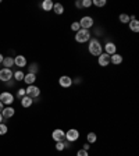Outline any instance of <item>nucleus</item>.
Segmentation results:
<instances>
[{
	"instance_id": "18",
	"label": "nucleus",
	"mask_w": 139,
	"mask_h": 156,
	"mask_svg": "<svg viewBox=\"0 0 139 156\" xmlns=\"http://www.w3.org/2000/svg\"><path fill=\"white\" fill-rule=\"evenodd\" d=\"M40 7H42L43 11H52L53 10V2L52 0H43L40 3Z\"/></svg>"
},
{
	"instance_id": "28",
	"label": "nucleus",
	"mask_w": 139,
	"mask_h": 156,
	"mask_svg": "<svg viewBox=\"0 0 139 156\" xmlns=\"http://www.w3.org/2000/svg\"><path fill=\"white\" fill-rule=\"evenodd\" d=\"M7 131H9V127L4 123H0V135H6Z\"/></svg>"
},
{
	"instance_id": "1",
	"label": "nucleus",
	"mask_w": 139,
	"mask_h": 156,
	"mask_svg": "<svg viewBox=\"0 0 139 156\" xmlns=\"http://www.w3.org/2000/svg\"><path fill=\"white\" fill-rule=\"evenodd\" d=\"M88 52L91 53L92 56H99L103 53V45L100 43V41L97 38H91L89 39V42H88Z\"/></svg>"
},
{
	"instance_id": "26",
	"label": "nucleus",
	"mask_w": 139,
	"mask_h": 156,
	"mask_svg": "<svg viewBox=\"0 0 139 156\" xmlns=\"http://www.w3.org/2000/svg\"><path fill=\"white\" fill-rule=\"evenodd\" d=\"M56 149L58 151V152H61V151L65 149V145H64V141H58V142H56Z\"/></svg>"
},
{
	"instance_id": "3",
	"label": "nucleus",
	"mask_w": 139,
	"mask_h": 156,
	"mask_svg": "<svg viewBox=\"0 0 139 156\" xmlns=\"http://www.w3.org/2000/svg\"><path fill=\"white\" fill-rule=\"evenodd\" d=\"M79 131L77 130V128H70L68 131H65V141H68L70 144L72 142H77L78 140H79Z\"/></svg>"
},
{
	"instance_id": "8",
	"label": "nucleus",
	"mask_w": 139,
	"mask_h": 156,
	"mask_svg": "<svg viewBox=\"0 0 139 156\" xmlns=\"http://www.w3.org/2000/svg\"><path fill=\"white\" fill-rule=\"evenodd\" d=\"M103 50L106 55L111 56V55H114V53H117V45L114 42H111V41H109V42H106L103 45Z\"/></svg>"
},
{
	"instance_id": "17",
	"label": "nucleus",
	"mask_w": 139,
	"mask_h": 156,
	"mask_svg": "<svg viewBox=\"0 0 139 156\" xmlns=\"http://www.w3.org/2000/svg\"><path fill=\"white\" fill-rule=\"evenodd\" d=\"M3 67L4 68H11L14 66V57H11V56H6V57L3 58Z\"/></svg>"
},
{
	"instance_id": "21",
	"label": "nucleus",
	"mask_w": 139,
	"mask_h": 156,
	"mask_svg": "<svg viewBox=\"0 0 139 156\" xmlns=\"http://www.w3.org/2000/svg\"><path fill=\"white\" fill-rule=\"evenodd\" d=\"M28 73H31V74H38L39 73V64L38 63H31V64H29V67H28Z\"/></svg>"
},
{
	"instance_id": "12",
	"label": "nucleus",
	"mask_w": 139,
	"mask_h": 156,
	"mask_svg": "<svg viewBox=\"0 0 139 156\" xmlns=\"http://www.w3.org/2000/svg\"><path fill=\"white\" fill-rule=\"evenodd\" d=\"M28 64V62H26V57L23 55H17L16 57H14V66H17V67H19V70L23 67H25V66Z\"/></svg>"
},
{
	"instance_id": "13",
	"label": "nucleus",
	"mask_w": 139,
	"mask_h": 156,
	"mask_svg": "<svg viewBox=\"0 0 139 156\" xmlns=\"http://www.w3.org/2000/svg\"><path fill=\"white\" fill-rule=\"evenodd\" d=\"M97 63H99L100 67H107V66L110 64V56L106 55V53L103 52L99 57H97Z\"/></svg>"
},
{
	"instance_id": "7",
	"label": "nucleus",
	"mask_w": 139,
	"mask_h": 156,
	"mask_svg": "<svg viewBox=\"0 0 139 156\" xmlns=\"http://www.w3.org/2000/svg\"><path fill=\"white\" fill-rule=\"evenodd\" d=\"M25 92H26V95H28L29 98L36 99V98H39V95H40V88L36 87L35 84H33V85H28V87L25 88Z\"/></svg>"
},
{
	"instance_id": "33",
	"label": "nucleus",
	"mask_w": 139,
	"mask_h": 156,
	"mask_svg": "<svg viewBox=\"0 0 139 156\" xmlns=\"http://www.w3.org/2000/svg\"><path fill=\"white\" fill-rule=\"evenodd\" d=\"M89 148H91V144H88V142H85L82 145V149H85V151H89Z\"/></svg>"
},
{
	"instance_id": "10",
	"label": "nucleus",
	"mask_w": 139,
	"mask_h": 156,
	"mask_svg": "<svg viewBox=\"0 0 139 156\" xmlns=\"http://www.w3.org/2000/svg\"><path fill=\"white\" fill-rule=\"evenodd\" d=\"M58 85L61 88H70L72 87V78L70 75H61L58 78Z\"/></svg>"
},
{
	"instance_id": "39",
	"label": "nucleus",
	"mask_w": 139,
	"mask_h": 156,
	"mask_svg": "<svg viewBox=\"0 0 139 156\" xmlns=\"http://www.w3.org/2000/svg\"><path fill=\"white\" fill-rule=\"evenodd\" d=\"M0 3H2V0H0Z\"/></svg>"
},
{
	"instance_id": "34",
	"label": "nucleus",
	"mask_w": 139,
	"mask_h": 156,
	"mask_svg": "<svg viewBox=\"0 0 139 156\" xmlns=\"http://www.w3.org/2000/svg\"><path fill=\"white\" fill-rule=\"evenodd\" d=\"M75 7H77V9H82V2H79V0L75 2Z\"/></svg>"
},
{
	"instance_id": "30",
	"label": "nucleus",
	"mask_w": 139,
	"mask_h": 156,
	"mask_svg": "<svg viewBox=\"0 0 139 156\" xmlns=\"http://www.w3.org/2000/svg\"><path fill=\"white\" fill-rule=\"evenodd\" d=\"M92 6V0H82V9H88V7Z\"/></svg>"
},
{
	"instance_id": "32",
	"label": "nucleus",
	"mask_w": 139,
	"mask_h": 156,
	"mask_svg": "<svg viewBox=\"0 0 139 156\" xmlns=\"http://www.w3.org/2000/svg\"><path fill=\"white\" fill-rule=\"evenodd\" d=\"M6 84H7V87L13 88L14 85H16V81H14V80H10V81H9V82H6Z\"/></svg>"
},
{
	"instance_id": "14",
	"label": "nucleus",
	"mask_w": 139,
	"mask_h": 156,
	"mask_svg": "<svg viewBox=\"0 0 139 156\" xmlns=\"http://www.w3.org/2000/svg\"><path fill=\"white\" fill-rule=\"evenodd\" d=\"M123 56L120 55V53H114V55H111L110 56V63L111 64H114V66H120L121 63H123Z\"/></svg>"
},
{
	"instance_id": "22",
	"label": "nucleus",
	"mask_w": 139,
	"mask_h": 156,
	"mask_svg": "<svg viewBox=\"0 0 139 156\" xmlns=\"http://www.w3.org/2000/svg\"><path fill=\"white\" fill-rule=\"evenodd\" d=\"M24 77H25V74H24L21 70H17V71H14V74H13L14 81H24Z\"/></svg>"
},
{
	"instance_id": "24",
	"label": "nucleus",
	"mask_w": 139,
	"mask_h": 156,
	"mask_svg": "<svg viewBox=\"0 0 139 156\" xmlns=\"http://www.w3.org/2000/svg\"><path fill=\"white\" fill-rule=\"evenodd\" d=\"M118 21H120L121 24H128L130 23V16H128V14H120V16H118Z\"/></svg>"
},
{
	"instance_id": "31",
	"label": "nucleus",
	"mask_w": 139,
	"mask_h": 156,
	"mask_svg": "<svg viewBox=\"0 0 139 156\" xmlns=\"http://www.w3.org/2000/svg\"><path fill=\"white\" fill-rule=\"evenodd\" d=\"M77 156H89V152L85 149H79L77 151Z\"/></svg>"
},
{
	"instance_id": "37",
	"label": "nucleus",
	"mask_w": 139,
	"mask_h": 156,
	"mask_svg": "<svg viewBox=\"0 0 139 156\" xmlns=\"http://www.w3.org/2000/svg\"><path fill=\"white\" fill-rule=\"evenodd\" d=\"M3 109H4V105H3V103H2V102H0V112L3 110Z\"/></svg>"
},
{
	"instance_id": "15",
	"label": "nucleus",
	"mask_w": 139,
	"mask_h": 156,
	"mask_svg": "<svg viewBox=\"0 0 139 156\" xmlns=\"http://www.w3.org/2000/svg\"><path fill=\"white\" fill-rule=\"evenodd\" d=\"M32 103H33V99L32 98H29L28 95H25L24 98H21V106L25 107V109L26 107H31L32 106Z\"/></svg>"
},
{
	"instance_id": "27",
	"label": "nucleus",
	"mask_w": 139,
	"mask_h": 156,
	"mask_svg": "<svg viewBox=\"0 0 139 156\" xmlns=\"http://www.w3.org/2000/svg\"><path fill=\"white\" fill-rule=\"evenodd\" d=\"M71 31H74V32H78L79 29H81V25H79V23L78 21H74V23H71Z\"/></svg>"
},
{
	"instance_id": "38",
	"label": "nucleus",
	"mask_w": 139,
	"mask_h": 156,
	"mask_svg": "<svg viewBox=\"0 0 139 156\" xmlns=\"http://www.w3.org/2000/svg\"><path fill=\"white\" fill-rule=\"evenodd\" d=\"M4 121V119H3V116H2V113H0V123H3Z\"/></svg>"
},
{
	"instance_id": "36",
	"label": "nucleus",
	"mask_w": 139,
	"mask_h": 156,
	"mask_svg": "<svg viewBox=\"0 0 139 156\" xmlns=\"http://www.w3.org/2000/svg\"><path fill=\"white\" fill-rule=\"evenodd\" d=\"M3 58H4V56L2 55V53H0V64H2V63H3Z\"/></svg>"
},
{
	"instance_id": "35",
	"label": "nucleus",
	"mask_w": 139,
	"mask_h": 156,
	"mask_svg": "<svg viewBox=\"0 0 139 156\" xmlns=\"http://www.w3.org/2000/svg\"><path fill=\"white\" fill-rule=\"evenodd\" d=\"M74 82H75V84H81V82H82V78H81V77H78L77 80H75V81L72 80V84H74Z\"/></svg>"
},
{
	"instance_id": "6",
	"label": "nucleus",
	"mask_w": 139,
	"mask_h": 156,
	"mask_svg": "<svg viewBox=\"0 0 139 156\" xmlns=\"http://www.w3.org/2000/svg\"><path fill=\"white\" fill-rule=\"evenodd\" d=\"M13 74L14 71L11 68H2L0 70V81L2 82H9L10 80H13Z\"/></svg>"
},
{
	"instance_id": "2",
	"label": "nucleus",
	"mask_w": 139,
	"mask_h": 156,
	"mask_svg": "<svg viewBox=\"0 0 139 156\" xmlns=\"http://www.w3.org/2000/svg\"><path fill=\"white\" fill-rule=\"evenodd\" d=\"M92 38V34L89 29H79L78 32H75V42L77 43H86L89 42V39Z\"/></svg>"
},
{
	"instance_id": "9",
	"label": "nucleus",
	"mask_w": 139,
	"mask_h": 156,
	"mask_svg": "<svg viewBox=\"0 0 139 156\" xmlns=\"http://www.w3.org/2000/svg\"><path fill=\"white\" fill-rule=\"evenodd\" d=\"M52 140L54 141V142H58V141H64V140H65V133H64V130H61V128H56V130H53V133H52Z\"/></svg>"
},
{
	"instance_id": "25",
	"label": "nucleus",
	"mask_w": 139,
	"mask_h": 156,
	"mask_svg": "<svg viewBox=\"0 0 139 156\" xmlns=\"http://www.w3.org/2000/svg\"><path fill=\"white\" fill-rule=\"evenodd\" d=\"M92 4L96 7H104L106 6V0H92Z\"/></svg>"
},
{
	"instance_id": "5",
	"label": "nucleus",
	"mask_w": 139,
	"mask_h": 156,
	"mask_svg": "<svg viewBox=\"0 0 139 156\" xmlns=\"http://www.w3.org/2000/svg\"><path fill=\"white\" fill-rule=\"evenodd\" d=\"M78 23H79V25H81L82 29H91L95 24V20L92 18L91 16H84Z\"/></svg>"
},
{
	"instance_id": "16",
	"label": "nucleus",
	"mask_w": 139,
	"mask_h": 156,
	"mask_svg": "<svg viewBox=\"0 0 139 156\" xmlns=\"http://www.w3.org/2000/svg\"><path fill=\"white\" fill-rule=\"evenodd\" d=\"M35 81H36V75L35 74L28 73V74H25V77H24V82H25L26 85H33Z\"/></svg>"
},
{
	"instance_id": "29",
	"label": "nucleus",
	"mask_w": 139,
	"mask_h": 156,
	"mask_svg": "<svg viewBox=\"0 0 139 156\" xmlns=\"http://www.w3.org/2000/svg\"><path fill=\"white\" fill-rule=\"evenodd\" d=\"M26 95V92H25V88H19L18 91H17V96L21 99V98H24Z\"/></svg>"
},
{
	"instance_id": "23",
	"label": "nucleus",
	"mask_w": 139,
	"mask_h": 156,
	"mask_svg": "<svg viewBox=\"0 0 139 156\" xmlns=\"http://www.w3.org/2000/svg\"><path fill=\"white\" fill-rule=\"evenodd\" d=\"M96 141H97V134H95V133L86 134V142L88 144H95Z\"/></svg>"
},
{
	"instance_id": "19",
	"label": "nucleus",
	"mask_w": 139,
	"mask_h": 156,
	"mask_svg": "<svg viewBox=\"0 0 139 156\" xmlns=\"http://www.w3.org/2000/svg\"><path fill=\"white\" fill-rule=\"evenodd\" d=\"M128 27H130V29L132 31V32H139V21L138 20H131L130 23H128Z\"/></svg>"
},
{
	"instance_id": "11",
	"label": "nucleus",
	"mask_w": 139,
	"mask_h": 156,
	"mask_svg": "<svg viewBox=\"0 0 139 156\" xmlns=\"http://www.w3.org/2000/svg\"><path fill=\"white\" fill-rule=\"evenodd\" d=\"M0 113H2L4 120H7V119H11V117L16 114V109H14L13 106H4V109L0 112Z\"/></svg>"
},
{
	"instance_id": "20",
	"label": "nucleus",
	"mask_w": 139,
	"mask_h": 156,
	"mask_svg": "<svg viewBox=\"0 0 139 156\" xmlns=\"http://www.w3.org/2000/svg\"><path fill=\"white\" fill-rule=\"evenodd\" d=\"M53 11L57 16H61V14H64V6L61 3H54L53 4Z\"/></svg>"
},
{
	"instance_id": "4",
	"label": "nucleus",
	"mask_w": 139,
	"mask_h": 156,
	"mask_svg": "<svg viewBox=\"0 0 139 156\" xmlns=\"http://www.w3.org/2000/svg\"><path fill=\"white\" fill-rule=\"evenodd\" d=\"M0 102H2L4 106H11V105L14 103V95L9 91L0 92Z\"/></svg>"
}]
</instances>
